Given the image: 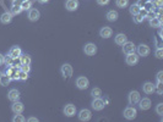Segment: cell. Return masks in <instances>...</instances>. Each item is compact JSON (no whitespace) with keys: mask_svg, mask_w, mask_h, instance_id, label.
<instances>
[{"mask_svg":"<svg viewBox=\"0 0 163 122\" xmlns=\"http://www.w3.org/2000/svg\"><path fill=\"white\" fill-rule=\"evenodd\" d=\"M11 20H12V15H11V12H4L1 16H0V22L1 23H4V25H6V23H10L11 22Z\"/></svg>","mask_w":163,"mask_h":122,"instance_id":"cell-22","label":"cell"},{"mask_svg":"<svg viewBox=\"0 0 163 122\" xmlns=\"http://www.w3.org/2000/svg\"><path fill=\"white\" fill-rule=\"evenodd\" d=\"M27 121H29V122H38V118L37 117H29Z\"/></svg>","mask_w":163,"mask_h":122,"instance_id":"cell-45","label":"cell"},{"mask_svg":"<svg viewBox=\"0 0 163 122\" xmlns=\"http://www.w3.org/2000/svg\"><path fill=\"white\" fill-rule=\"evenodd\" d=\"M91 117H92V113L88 110V109H82L79 113V120L82 121V122H87L91 120Z\"/></svg>","mask_w":163,"mask_h":122,"instance_id":"cell-3","label":"cell"},{"mask_svg":"<svg viewBox=\"0 0 163 122\" xmlns=\"http://www.w3.org/2000/svg\"><path fill=\"white\" fill-rule=\"evenodd\" d=\"M152 1H153V5L157 7H162L163 5V0H152Z\"/></svg>","mask_w":163,"mask_h":122,"instance_id":"cell-43","label":"cell"},{"mask_svg":"<svg viewBox=\"0 0 163 122\" xmlns=\"http://www.w3.org/2000/svg\"><path fill=\"white\" fill-rule=\"evenodd\" d=\"M156 57L157 59H163V49L161 46L156 49Z\"/></svg>","mask_w":163,"mask_h":122,"instance_id":"cell-38","label":"cell"},{"mask_svg":"<svg viewBox=\"0 0 163 122\" xmlns=\"http://www.w3.org/2000/svg\"><path fill=\"white\" fill-rule=\"evenodd\" d=\"M156 16H157V15L153 12V10H152V11H147V12H146V16H145V17H147L148 20H151V18H153V17H156Z\"/></svg>","mask_w":163,"mask_h":122,"instance_id":"cell-41","label":"cell"},{"mask_svg":"<svg viewBox=\"0 0 163 122\" xmlns=\"http://www.w3.org/2000/svg\"><path fill=\"white\" fill-rule=\"evenodd\" d=\"M1 75H3V72H1V71H0V77H1Z\"/></svg>","mask_w":163,"mask_h":122,"instance_id":"cell-48","label":"cell"},{"mask_svg":"<svg viewBox=\"0 0 163 122\" xmlns=\"http://www.w3.org/2000/svg\"><path fill=\"white\" fill-rule=\"evenodd\" d=\"M150 26H151V27H153V28H158V27L162 26V21H161V20L156 16V17H153V18H151V20H150Z\"/></svg>","mask_w":163,"mask_h":122,"instance_id":"cell-25","label":"cell"},{"mask_svg":"<svg viewBox=\"0 0 163 122\" xmlns=\"http://www.w3.org/2000/svg\"><path fill=\"white\" fill-rule=\"evenodd\" d=\"M10 82H11V78H10L6 73L1 75V77H0V84H1L3 87H6V86H9Z\"/></svg>","mask_w":163,"mask_h":122,"instance_id":"cell-26","label":"cell"},{"mask_svg":"<svg viewBox=\"0 0 163 122\" xmlns=\"http://www.w3.org/2000/svg\"><path fill=\"white\" fill-rule=\"evenodd\" d=\"M99 36H101L102 38L108 39V38H110L112 36H113V29H112L110 27H108V26L102 27L101 30H99Z\"/></svg>","mask_w":163,"mask_h":122,"instance_id":"cell-11","label":"cell"},{"mask_svg":"<svg viewBox=\"0 0 163 122\" xmlns=\"http://www.w3.org/2000/svg\"><path fill=\"white\" fill-rule=\"evenodd\" d=\"M109 1L110 0H97V4L101 5V6H106V5L109 4Z\"/></svg>","mask_w":163,"mask_h":122,"instance_id":"cell-42","label":"cell"},{"mask_svg":"<svg viewBox=\"0 0 163 122\" xmlns=\"http://www.w3.org/2000/svg\"><path fill=\"white\" fill-rule=\"evenodd\" d=\"M153 1L152 0H148V1H146V4H145V6H144V9L146 10V11H152L153 10Z\"/></svg>","mask_w":163,"mask_h":122,"instance_id":"cell-33","label":"cell"},{"mask_svg":"<svg viewBox=\"0 0 163 122\" xmlns=\"http://www.w3.org/2000/svg\"><path fill=\"white\" fill-rule=\"evenodd\" d=\"M22 54V52H21V48L20 46H17V45H15V46H12L11 49L9 50V54L7 55H10L14 60H16V59H18L20 57V55Z\"/></svg>","mask_w":163,"mask_h":122,"instance_id":"cell-14","label":"cell"},{"mask_svg":"<svg viewBox=\"0 0 163 122\" xmlns=\"http://www.w3.org/2000/svg\"><path fill=\"white\" fill-rule=\"evenodd\" d=\"M135 50H136V46L132 42H126L123 44V53L126 55L131 54V53H135Z\"/></svg>","mask_w":163,"mask_h":122,"instance_id":"cell-9","label":"cell"},{"mask_svg":"<svg viewBox=\"0 0 163 122\" xmlns=\"http://www.w3.org/2000/svg\"><path fill=\"white\" fill-rule=\"evenodd\" d=\"M23 109H25V106H23V104L21 103V101H14V104L11 105V110H12V113L14 114H22L23 113Z\"/></svg>","mask_w":163,"mask_h":122,"instance_id":"cell-12","label":"cell"},{"mask_svg":"<svg viewBox=\"0 0 163 122\" xmlns=\"http://www.w3.org/2000/svg\"><path fill=\"white\" fill-rule=\"evenodd\" d=\"M150 46H147L146 44H140L139 46H137V55L139 56H147L148 54H150Z\"/></svg>","mask_w":163,"mask_h":122,"instance_id":"cell-16","label":"cell"},{"mask_svg":"<svg viewBox=\"0 0 163 122\" xmlns=\"http://www.w3.org/2000/svg\"><path fill=\"white\" fill-rule=\"evenodd\" d=\"M106 17H107L108 21H110V22H114V21H117V20H118L119 14H118L117 11H114V10H110V11H108V12H107Z\"/></svg>","mask_w":163,"mask_h":122,"instance_id":"cell-23","label":"cell"},{"mask_svg":"<svg viewBox=\"0 0 163 122\" xmlns=\"http://www.w3.org/2000/svg\"><path fill=\"white\" fill-rule=\"evenodd\" d=\"M156 113H157V115H159V116L163 115V104H162V103L156 106Z\"/></svg>","mask_w":163,"mask_h":122,"instance_id":"cell-39","label":"cell"},{"mask_svg":"<svg viewBox=\"0 0 163 122\" xmlns=\"http://www.w3.org/2000/svg\"><path fill=\"white\" fill-rule=\"evenodd\" d=\"M14 122H25L26 121V117L21 114H15V117L12 118Z\"/></svg>","mask_w":163,"mask_h":122,"instance_id":"cell-31","label":"cell"},{"mask_svg":"<svg viewBox=\"0 0 163 122\" xmlns=\"http://www.w3.org/2000/svg\"><path fill=\"white\" fill-rule=\"evenodd\" d=\"M137 104H139L141 110H148L151 107V100L148 98H144V99H140V101Z\"/></svg>","mask_w":163,"mask_h":122,"instance_id":"cell-19","label":"cell"},{"mask_svg":"<svg viewBox=\"0 0 163 122\" xmlns=\"http://www.w3.org/2000/svg\"><path fill=\"white\" fill-rule=\"evenodd\" d=\"M60 71H62V75L66 78H70L71 76H73V72H74L73 66H71L70 64H64L62 66V68H60Z\"/></svg>","mask_w":163,"mask_h":122,"instance_id":"cell-6","label":"cell"},{"mask_svg":"<svg viewBox=\"0 0 163 122\" xmlns=\"http://www.w3.org/2000/svg\"><path fill=\"white\" fill-rule=\"evenodd\" d=\"M7 98H9L10 101H12V103H14V101H17L20 99V92L17 89H11L9 92Z\"/></svg>","mask_w":163,"mask_h":122,"instance_id":"cell-20","label":"cell"},{"mask_svg":"<svg viewBox=\"0 0 163 122\" xmlns=\"http://www.w3.org/2000/svg\"><path fill=\"white\" fill-rule=\"evenodd\" d=\"M157 82H163V71H159L157 73Z\"/></svg>","mask_w":163,"mask_h":122,"instance_id":"cell-44","label":"cell"},{"mask_svg":"<svg viewBox=\"0 0 163 122\" xmlns=\"http://www.w3.org/2000/svg\"><path fill=\"white\" fill-rule=\"evenodd\" d=\"M140 10H141V6H140L139 4H132V5L129 7V11H130V14H131L132 16L136 15V14H139Z\"/></svg>","mask_w":163,"mask_h":122,"instance_id":"cell-27","label":"cell"},{"mask_svg":"<svg viewBox=\"0 0 163 122\" xmlns=\"http://www.w3.org/2000/svg\"><path fill=\"white\" fill-rule=\"evenodd\" d=\"M155 89L157 90V93H158L159 95H162V94H163V82H158Z\"/></svg>","mask_w":163,"mask_h":122,"instance_id":"cell-35","label":"cell"},{"mask_svg":"<svg viewBox=\"0 0 163 122\" xmlns=\"http://www.w3.org/2000/svg\"><path fill=\"white\" fill-rule=\"evenodd\" d=\"M76 86H77L79 89H87L88 86H90V82L85 76H80L76 79Z\"/></svg>","mask_w":163,"mask_h":122,"instance_id":"cell-4","label":"cell"},{"mask_svg":"<svg viewBox=\"0 0 163 122\" xmlns=\"http://www.w3.org/2000/svg\"><path fill=\"white\" fill-rule=\"evenodd\" d=\"M4 57H5V56H4L3 54H0V65L4 64Z\"/></svg>","mask_w":163,"mask_h":122,"instance_id":"cell-46","label":"cell"},{"mask_svg":"<svg viewBox=\"0 0 163 122\" xmlns=\"http://www.w3.org/2000/svg\"><path fill=\"white\" fill-rule=\"evenodd\" d=\"M31 5H32V3L29 1V0H25V1H21V9H22V10H29V9H31Z\"/></svg>","mask_w":163,"mask_h":122,"instance_id":"cell-32","label":"cell"},{"mask_svg":"<svg viewBox=\"0 0 163 122\" xmlns=\"http://www.w3.org/2000/svg\"><path fill=\"white\" fill-rule=\"evenodd\" d=\"M27 78H28L27 73H26V72H23V71L20 70V71H18V79H21V81H26Z\"/></svg>","mask_w":163,"mask_h":122,"instance_id":"cell-37","label":"cell"},{"mask_svg":"<svg viewBox=\"0 0 163 122\" xmlns=\"http://www.w3.org/2000/svg\"><path fill=\"white\" fill-rule=\"evenodd\" d=\"M155 88H156V86L151 82H146V83H144V86H142V90H144L145 94H152L153 92H156Z\"/></svg>","mask_w":163,"mask_h":122,"instance_id":"cell-17","label":"cell"},{"mask_svg":"<svg viewBox=\"0 0 163 122\" xmlns=\"http://www.w3.org/2000/svg\"><path fill=\"white\" fill-rule=\"evenodd\" d=\"M21 1H25V0H21Z\"/></svg>","mask_w":163,"mask_h":122,"instance_id":"cell-49","label":"cell"},{"mask_svg":"<svg viewBox=\"0 0 163 122\" xmlns=\"http://www.w3.org/2000/svg\"><path fill=\"white\" fill-rule=\"evenodd\" d=\"M6 75L11 79H18V71H16V67L9 66L6 70Z\"/></svg>","mask_w":163,"mask_h":122,"instance_id":"cell-18","label":"cell"},{"mask_svg":"<svg viewBox=\"0 0 163 122\" xmlns=\"http://www.w3.org/2000/svg\"><path fill=\"white\" fill-rule=\"evenodd\" d=\"M12 62H14V59H12L11 56H10V55H7L6 57H4V64H6L7 66H11Z\"/></svg>","mask_w":163,"mask_h":122,"instance_id":"cell-36","label":"cell"},{"mask_svg":"<svg viewBox=\"0 0 163 122\" xmlns=\"http://www.w3.org/2000/svg\"><path fill=\"white\" fill-rule=\"evenodd\" d=\"M12 1H16V0H12Z\"/></svg>","mask_w":163,"mask_h":122,"instance_id":"cell-50","label":"cell"},{"mask_svg":"<svg viewBox=\"0 0 163 122\" xmlns=\"http://www.w3.org/2000/svg\"><path fill=\"white\" fill-rule=\"evenodd\" d=\"M76 114V106L73 105V104H68L65 107H64V115L68 116V117H73L75 116Z\"/></svg>","mask_w":163,"mask_h":122,"instance_id":"cell-13","label":"cell"},{"mask_svg":"<svg viewBox=\"0 0 163 122\" xmlns=\"http://www.w3.org/2000/svg\"><path fill=\"white\" fill-rule=\"evenodd\" d=\"M21 11H22L21 5H16V4L14 3L12 7H11V15H12V16H14V15H18V14H21Z\"/></svg>","mask_w":163,"mask_h":122,"instance_id":"cell-28","label":"cell"},{"mask_svg":"<svg viewBox=\"0 0 163 122\" xmlns=\"http://www.w3.org/2000/svg\"><path fill=\"white\" fill-rule=\"evenodd\" d=\"M92 107L96 110V111H101V110H103L104 106H106V103H104V100L103 99H101V98H95L93 101H92Z\"/></svg>","mask_w":163,"mask_h":122,"instance_id":"cell-7","label":"cell"},{"mask_svg":"<svg viewBox=\"0 0 163 122\" xmlns=\"http://www.w3.org/2000/svg\"><path fill=\"white\" fill-rule=\"evenodd\" d=\"M84 53H85L86 55H88V56L95 55V54L97 53V46H96V44H93V43H87V44L84 46Z\"/></svg>","mask_w":163,"mask_h":122,"instance_id":"cell-5","label":"cell"},{"mask_svg":"<svg viewBox=\"0 0 163 122\" xmlns=\"http://www.w3.org/2000/svg\"><path fill=\"white\" fill-rule=\"evenodd\" d=\"M141 99V95L137 90H132L129 93V97H128V100H129V104L130 105H136Z\"/></svg>","mask_w":163,"mask_h":122,"instance_id":"cell-1","label":"cell"},{"mask_svg":"<svg viewBox=\"0 0 163 122\" xmlns=\"http://www.w3.org/2000/svg\"><path fill=\"white\" fill-rule=\"evenodd\" d=\"M125 61H126V64H128L129 66H134V65H136V64L139 62V55L135 54V53L128 54Z\"/></svg>","mask_w":163,"mask_h":122,"instance_id":"cell-8","label":"cell"},{"mask_svg":"<svg viewBox=\"0 0 163 122\" xmlns=\"http://www.w3.org/2000/svg\"><path fill=\"white\" fill-rule=\"evenodd\" d=\"M37 1H38L39 4H47V3L49 1V0H37Z\"/></svg>","mask_w":163,"mask_h":122,"instance_id":"cell-47","label":"cell"},{"mask_svg":"<svg viewBox=\"0 0 163 122\" xmlns=\"http://www.w3.org/2000/svg\"><path fill=\"white\" fill-rule=\"evenodd\" d=\"M144 18H145V17H144V16H142V15L139 12V14L134 15V22H135V23H141L142 21H144Z\"/></svg>","mask_w":163,"mask_h":122,"instance_id":"cell-34","label":"cell"},{"mask_svg":"<svg viewBox=\"0 0 163 122\" xmlns=\"http://www.w3.org/2000/svg\"><path fill=\"white\" fill-rule=\"evenodd\" d=\"M20 70L23 71V72H26V73H28L29 70H31V67H29V65H21V66H20Z\"/></svg>","mask_w":163,"mask_h":122,"instance_id":"cell-40","label":"cell"},{"mask_svg":"<svg viewBox=\"0 0 163 122\" xmlns=\"http://www.w3.org/2000/svg\"><path fill=\"white\" fill-rule=\"evenodd\" d=\"M18 59H20V64L21 65H31V56L28 54H21Z\"/></svg>","mask_w":163,"mask_h":122,"instance_id":"cell-24","label":"cell"},{"mask_svg":"<svg viewBox=\"0 0 163 122\" xmlns=\"http://www.w3.org/2000/svg\"><path fill=\"white\" fill-rule=\"evenodd\" d=\"M114 42H115V44H118V45H123L124 43L128 42V38H126V36H125L124 33H118V34L115 36V38H114Z\"/></svg>","mask_w":163,"mask_h":122,"instance_id":"cell-21","label":"cell"},{"mask_svg":"<svg viewBox=\"0 0 163 122\" xmlns=\"http://www.w3.org/2000/svg\"><path fill=\"white\" fill-rule=\"evenodd\" d=\"M123 115H124V117H125L126 120H134V118L136 117V115H137V111H136V109H135L134 106H128V107L124 110Z\"/></svg>","mask_w":163,"mask_h":122,"instance_id":"cell-2","label":"cell"},{"mask_svg":"<svg viewBox=\"0 0 163 122\" xmlns=\"http://www.w3.org/2000/svg\"><path fill=\"white\" fill-rule=\"evenodd\" d=\"M91 95L93 97V99H95V98H101V95H102V90H101L99 88H93L92 90H91Z\"/></svg>","mask_w":163,"mask_h":122,"instance_id":"cell-30","label":"cell"},{"mask_svg":"<svg viewBox=\"0 0 163 122\" xmlns=\"http://www.w3.org/2000/svg\"><path fill=\"white\" fill-rule=\"evenodd\" d=\"M65 7L68 11H76L79 7V0H66Z\"/></svg>","mask_w":163,"mask_h":122,"instance_id":"cell-15","label":"cell"},{"mask_svg":"<svg viewBox=\"0 0 163 122\" xmlns=\"http://www.w3.org/2000/svg\"><path fill=\"white\" fill-rule=\"evenodd\" d=\"M115 4H117L118 7L124 9V7H126L129 5V0H115Z\"/></svg>","mask_w":163,"mask_h":122,"instance_id":"cell-29","label":"cell"},{"mask_svg":"<svg viewBox=\"0 0 163 122\" xmlns=\"http://www.w3.org/2000/svg\"><path fill=\"white\" fill-rule=\"evenodd\" d=\"M27 16H28V18H29V21L36 22V21H38L39 17H40V12L38 11L37 9H29Z\"/></svg>","mask_w":163,"mask_h":122,"instance_id":"cell-10","label":"cell"}]
</instances>
